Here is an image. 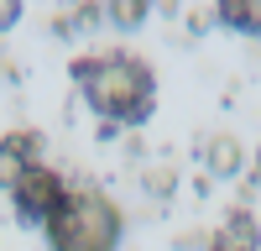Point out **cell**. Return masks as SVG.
Here are the masks:
<instances>
[{"label": "cell", "mask_w": 261, "mask_h": 251, "mask_svg": "<svg viewBox=\"0 0 261 251\" xmlns=\"http://www.w3.org/2000/svg\"><path fill=\"white\" fill-rule=\"evenodd\" d=\"M63 199H68V183H63L47 162H27V173H21L16 188H11V204H16V215L27 225H47L63 209Z\"/></svg>", "instance_id": "cell-3"}, {"label": "cell", "mask_w": 261, "mask_h": 251, "mask_svg": "<svg viewBox=\"0 0 261 251\" xmlns=\"http://www.w3.org/2000/svg\"><path fill=\"white\" fill-rule=\"evenodd\" d=\"M204 162H209V167H214L220 178L241 173V146H235V136H214V141L204 146Z\"/></svg>", "instance_id": "cell-7"}, {"label": "cell", "mask_w": 261, "mask_h": 251, "mask_svg": "<svg viewBox=\"0 0 261 251\" xmlns=\"http://www.w3.org/2000/svg\"><path fill=\"white\" fill-rule=\"evenodd\" d=\"M53 251H115L120 246V209L94 188H68L63 209L42 225Z\"/></svg>", "instance_id": "cell-2"}, {"label": "cell", "mask_w": 261, "mask_h": 251, "mask_svg": "<svg viewBox=\"0 0 261 251\" xmlns=\"http://www.w3.org/2000/svg\"><path fill=\"white\" fill-rule=\"evenodd\" d=\"M16 21H21V6L16 0H0V32H11Z\"/></svg>", "instance_id": "cell-9"}, {"label": "cell", "mask_w": 261, "mask_h": 251, "mask_svg": "<svg viewBox=\"0 0 261 251\" xmlns=\"http://www.w3.org/2000/svg\"><path fill=\"white\" fill-rule=\"evenodd\" d=\"M256 173H261V152H256Z\"/></svg>", "instance_id": "cell-10"}, {"label": "cell", "mask_w": 261, "mask_h": 251, "mask_svg": "<svg viewBox=\"0 0 261 251\" xmlns=\"http://www.w3.org/2000/svg\"><path fill=\"white\" fill-rule=\"evenodd\" d=\"M141 16H146V6H125V11L115 6V11H110V21H120V27H136Z\"/></svg>", "instance_id": "cell-8"}, {"label": "cell", "mask_w": 261, "mask_h": 251, "mask_svg": "<svg viewBox=\"0 0 261 251\" xmlns=\"http://www.w3.org/2000/svg\"><path fill=\"white\" fill-rule=\"evenodd\" d=\"M220 21L246 37H261V0H225L220 6Z\"/></svg>", "instance_id": "cell-6"}, {"label": "cell", "mask_w": 261, "mask_h": 251, "mask_svg": "<svg viewBox=\"0 0 261 251\" xmlns=\"http://www.w3.org/2000/svg\"><path fill=\"white\" fill-rule=\"evenodd\" d=\"M73 84L84 89L89 110L105 126H141L157 105V79L141 58L130 53H99V58H73Z\"/></svg>", "instance_id": "cell-1"}, {"label": "cell", "mask_w": 261, "mask_h": 251, "mask_svg": "<svg viewBox=\"0 0 261 251\" xmlns=\"http://www.w3.org/2000/svg\"><path fill=\"white\" fill-rule=\"evenodd\" d=\"M261 246V230H256V215L251 209H230L225 225H220V236H214L209 251H256Z\"/></svg>", "instance_id": "cell-4"}, {"label": "cell", "mask_w": 261, "mask_h": 251, "mask_svg": "<svg viewBox=\"0 0 261 251\" xmlns=\"http://www.w3.org/2000/svg\"><path fill=\"white\" fill-rule=\"evenodd\" d=\"M27 162H37V152H32V136H6L0 141V188H16V178L27 173Z\"/></svg>", "instance_id": "cell-5"}]
</instances>
